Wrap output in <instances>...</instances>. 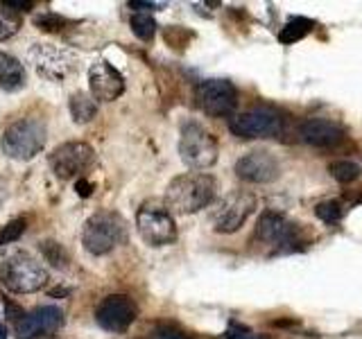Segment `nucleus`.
<instances>
[{"instance_id":"1","label":"nucleus","mask_w":362,"mask_h":339,"mask_svg":"<svg viewBox=\"0 0 362 339\" xmlns=\"http://www.w3.org/2000/svg\"><path fill=\"white\" fill-rule=\"evenodd\" d=\"M218 192V181L204 172H188L175 177L165 190V206L170 213L190 215L213 203Z\"/></svg>"},{"instance_id":"2","label":"nucleus","mask_w":362,"mask_h":339,"mask_svg":"<svg viewBox=\"0 0 362 339\" xmlns=\"http://www.w3.org/2000/svg\"><path fill=\"white\" fill-rule=\"evenodd\" d=\"M45 138H48V127L41 118H21L5 129L0 147L3 154L14 161H30L45 147Z\"/></svg>"},{"instance_id":"3","label":"nucleus","mask_w":362,"mask_h":339,"mask_svg":"<svg viewBox=\"0 0 362 339\" xmlns=\"http://www.w3.org/2000/svg\"><path fill=\"white\" fill-rule=\"evenodd\" d=\"M127 240V224L118 213L100 210L90 215L82 231V244L90 256H105Z\"/></svg>"},{"instance_id":"4","label":"nucleus","mask_w":362,"mask_h":339,"mask_svg":"<svg viewBox=\"0 0 362 339\" xmlns=\"http://www.w3.org/2000/svg\"><path fill=\"white\" fill-rule=\"evenodd\" d=\"M0 282L9 292L32 294L45 287V282H48V269L41 265V260L30 256L28 251H16L0 265Z\"/></svg>"},{"instance_id":"5","label":"nucleus","mask_w":362,"mask_h":339,"mask_svg":"<svg viewBox=\"0 0 362 339\" xmlns=\"http://www.w3.org/2000/svg\"><path fill=\"white\" fill-rule=\"evenodd\" d=\"M220 147L215 136L206 131L199 122H186L181 127L179 138V156L190 170H209L215 165Z\"/></svg>"},{"instance_id":"6","label":"nucleus","mask_w":362,"mask_h":339,"mask_svg":"<svg viewBox=\"0 0 362 339\" xmlns=\"http://www.w3.org/2000/svg\"><path fill=\"white\" fill-rule=\"evenodd\" d=\"M28 64L39 77L50 82H64L79 71V61L71 50L57 48L52 43H37L28 52Z\"/></svg>"},{"instance_id":"7","label":"nucleus","mask_w":362,"mask_h":339,"mask_svg":"<svg viewBox=\"0 0 362 339\" xmlns=\"http://www.w3.org/2000/svg\"><path fill=\"white\" fill-rule=\"evenodd\" d=\"M136 229L150 246H165L177 240V224L173 213L158 201H145L139 208Z\"/></svg>"},{"instance_id":"8","label":"nucleus","mask_w":362,"mask_h":339,"mask_svg":"<svg viewBox=\"0 0 362 339\" xmlns=\"http://www.w3.org/2000/svg\"><path fill=\"white\" fill-rule=\"evenodd\" d=\"M256 210V197L249 190H233L211 210V226L218 233H235Z\"/></svg>"},{"instance_id":"9","label":"nucleus","mask_w":362,"mask_h":339,"mask_svg":"<svg viewBox=\"0 0 362 339\" xmlns=\"http://www.w3.org/2000/svg\"><path fill=\"white\" fill-rule=\"evenodd\" d=\"M229 129L243 141L254 138H274L283 129V116L272 107H254L249 111L231 116Z\"/></svg>"},{"instance_id":"10","label":"nucleus","mask_w":362,"mask_h":339,"mask_svg":"<svg viewBox=\"0 0 362 339\" xmlns=\"http://www.w3.org/2000/svg\"><path fill=\"white\" fill-rule=\"evenodd\" d=\"M48 163L52 167V172L59 179H79L95 163V152H93V147L86 143L71 141L57 147L50 154Z\"/></svg>"},{"instance_id":"11","label":"nucleus","mask_w":362,"mask_h":339,"mask_svg":"<svg viewBox=\"0 0 362 339\" xmlns=\"http://www.w3.org/2000/svg\"><path fill=\"white\" fill-rule=\"evenodd\" d=\"M197 105L211 118H229L238 107V90L229 79H206L197 86Z\"/></svg>"},{"instance_id":"12","label":"nucleus","mask_w":362,"mask_h":339,"mask_svg":"<svg viewBox=\"0 0 362 339\" xmlns=\"http://www.w3.org/2000/svg\"><path fill=\"white\" fill-rule=\"evenodd\" d=\"M139 308L127 294H111L95 308V321L109 333H124L136 321Z\"/></svg>"},{"instance_id":"13","label":"nucleus","mask_w":362,"mask_h":339,"mask_svg":"<svg viewBox=\"0 0 362 339\" xmlns=\"http://www.w3.org/2000/svg\"><path fill=\"white\" fill-rule=\"evenodd\" d=\"M235 174L238 179L247 181V184H272L281 174V163L272 152L254 150L238 158Z\"/></svg>"},{"instance_id":"14","label":"nucleus","mask_w":362,"mask_h":339,"mask_svg":"<svg viewBox=\"0 0 362 339\" xmlns=\"http://www.w3.org/2000/svg\"><path fill=\"white\" fill-rule=\"evenodd\" d=\"M88 86L95 102H113L122 95L124 79L109 61H95L88 71Z\"/></svg>"},{"instance_id":"15","label":"nucleus","mask_w":362,"mask_h":339,"mask_svg":"<svg viewBox=\"0 0 362 339\" xmlns=\"http://www.w3.org/2000/svg\"><path fill=\"white\" fill-rule=\"evenodd\" d=\"M256 240L260 244H272L279 249L297 244V226L281 213L269 210L256 224Z\"/></svg>"},{"instance_id":"16","label":"nucleus","mask_w":362,"mask_h":339,"mask_svg":"<svg viewBox=\"0 0 362 339\" xmlns=\"http://www.w3.org/2000/svg\"><path fill=\"white\" fill-rule=\"evenodd\" d=\"M62 326H64V312L57 308V305H41V308L23 316L16 326V331L21 339H30L37 335L54 333V331H59Z\"/></svg>"},{"instance_id":"17","label":"nucleus","mask_w":362,"mask_h":339,"mask_svg":"<svg viewBox=\"0 0 362 339\" xmlns=\"http://www.w3.org/2000/svg\"><path fill=\"white\" fill-rule=\"evenodd\" d=\"M299 136L303 143H308L310 147H322V150L335 147L344 141L342 127H339L337 122L326 120V118H308L299 127Z\"/></svg>"},{"instance_id":"18","label":"nucleus","mask_w":362,"mask_h":339,"mask_svg":"<svg viewBox=\"0 0 362 339\" xmlns=\"http://www.w3.org/2000/svg\"><path fill=\"white\" fill-rule=\"evenodd\" d=\"M23 86H25V68L11 54L0 52V88L14 93Z\"/></svg>"},{"instance_id":"19","label":"nucleus","mask_w":362,"mask_h":339,"mask_svg":"<svg viewBox=\"0 0 362 339\" xmlns=\"http://www.w3.org/2000/svg\"><path fill=\"white\" fill-rule=\"evenodd\" d=\"M68 107H71V116L75 122L79 124H86L95 118L98 113V102L90 97L88 93H73L71 95V102H68Z\"/></svg>"},{"instance_id":"20","label":"nucleus","mask_w":362,"mask_h":339,"mask_svg":"<svg viewBox=\"0 0 362 339\" xmlns=\"http://www.w3.org/2000/svg\"><path fill=\"white\" fill-rule=\"evenodd\" d=\"M344 213H346L344 203L337 201V199H326V201L317 203V206H315V215L326 224H337L339 220L344 218Z\"/></svg>"},{"instance_id":"21","label":"nucleus","mask_w":362,"mask_h":339,"mask_svg":"<svg viewBox=\"0 0 362 339\" xmlns=\"http://www.w3.org/2000/svg\"><path fill=\"white\" fill-rule=\"evenodd\" d=\"M41 254L45 258V263H50L57 269H66L71 258H68V251L59 244V242H52V240H45L41 242Z\"/></svg>"},{"instance_id":"22","label":"nucleus","mask_w":362,"mask_h":339,"mask_svg":"<svg viewBox=\"0 0 362 339\" xmlns=\"http://www.w3.org/2000/svg\"><path fill=\"white\" fill-rule=\"evenodd\" d=\"M310 28H313V20H308V18H292L288 25L281 30L279 39H281V43H294V41L303 39L305 34L310 32Z\"/></svg>"},{"instance_id":"23","label":"nucleus","mask_w":362,"mask_h":339,"mask_svg":"<svg viewBox=\"0 0 362 339\" xmlns=\"http://www.w3.org/2000/svg\"><path fill=\"white\" fill-rule=\"evenodd\" d=\"M328 172H331V177L337 181V184H351V181H356L360 177L362 170L354 161H335V163H331V167H328Z\"/></svg>"},{"instance_id":"24","label":"nucleus","mask_w":362,"mask_h":339,"mask_svg":"<svg viewBox=\"0 0 362 339\" xmlns=\"http://www.w3.org/2000/svg\"><path fill=\"white\" fill-rule=\"evenodd\" d=\"M129 25H132V32L139 37L141 41H152L154 37V32H156V23L150 14H134L132 20H129Z\"/></svg>"},{"instance_id":"25","label":"nucleus","mask_w":362,"mask_h":339,"mask_svg":"<svg viewBox=\"0 0 362 339\" xmlns=\"http://www.w3.org/2000/svg\"><path fill=\"white\" fill-rule=\"evenodd\" d=\"M21 23L23 20L14 9H7V7L0 9V41H7L14 37L21 30Z\"/></svg>"},{"instance_id":"26","label":"nucleus","mask_w":362,"mask_h":339,"mask_svg":"<svg viewBox=\"0 0 362 339\" xmlns=\"http://www.w3.org/2000/svg\"><path fill=\"white\" fill-rule=\"evenodd\" d=\"M25 231V220H11L3 231H0V246H5L9 242H16L18 237Z\"/></svg>"},{"instance_id":"27","label":"nucleus","mask_w":362,"mask_h":339,"mask_svg":"<svg viewBox=\"0 0 362 339\" xmlns=\"http://www.w3.org/2000/svg\"><path fill=\"white\" fill-rule=\"evenodd\" d=\"M64 18L62 16H54V14H45V16H41V18H37V25L41 28V30H62L59 25H64Z\"/></svg>"},{"instance_id":"28","label":"nucleus","mask_w":362,"mask_h":339,"mask_svg":"<svg viewBox=\"0 0 362 339\" xmlns=\"http://www.w3.org/2000/svg\"><path fill=\"white\" fill-rule=\"evenodd\" d=\"M154 339H188V337L184 333L175 331V328H158Z\"/></svg>"},{"instance_id":"29","label":"nucleus","mask_w":362,"mask_h":339,"mask_svg":"<svg viewBox=\"0 0 362 339\" xmlns=\"http://www.w3.org/2000/svg\"><path fill=\"white\" fill-rule=\"evenodd\" d=\"M3 7H7V9L14 7L16 11H21V9H23V11H28V9L34 7V3H30V0H5Z\"/></svg>"},{"instance_id":"30","label":"nucleus","mask_w":362,"mask_h":339,"mask_svg":"<svg viewBox=\"0 0 362 339\" xmlns=\"http://www.w3.org/2000/svg\"><path fill=\"white\" fill-rule=\"evenodd\" d=\"M224 339H267V337H265V335H258V333L243 331V333H229Z\"/></svg>"},{"instance_id":"31","label":"nucleus","mask_w":362,"mask_h":339,"mask_svg":"<svg viewBox=\"0 0 362 339\" xmlns=\"http://www.w3.org/2000/svg\"><path fill=\"white\" fill-rule=\"evenodd\" d=\"M90 190H93V186L88 184V181H84V179H77V192L82 197H88L90 195Z\"/></svg>"},{"instance_id":"32","label":"nucleus","mask_w":362,"mask_h":339,"mask_svg":"<svg viewBox=\"0 0 362 339\" xmlns=\"http://www.w3.org/2000/svg\"><path fill=\"white\" fill-rule=\"evenodd\" d=\"M129 7H134V9H156V7H161V3H143V0H134V3H129Z\"/></svg>"},{"instance_id":"33","label":"nucleus","mask_w":362,"mask_h":339,"mask_svg":"<svg viewBox=\"0 0 362 339\" xmlns=\"http://www.w3.org/2000/svg\"><path fill=\"white\" fill-rule=\"evenodd\" d=\"M7 195H9V190H7V184H5V179L0 177V208H3V203H5Z\"/></svg>"},{"instance_id":"34","label":"nucleus","mask_w":362,"mask_h":339,"mask_svg":"<svg viewBox=\"0 0 362 339\" xmlns=\"http://www.w3.org/2000/svg\"><path fill=\"white\" fill-rule=\"evenodd\" d=\"M30 339H62V337H54V335H37V337H30Z\"/></svg>"},{"instance_id":"35","label":"nucleus","mask_w":362,"mask_h":339,"mask_svg":"<svg viewBox=\"0 0 362 339\" xmlns=\"http://www.w3.org/2000/svg\"><path fill=\"white\" fill-rule=\"evenodd\" d=\"M0 339H7V328L0 323Z\"/></svg>"}]
</instances>
